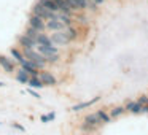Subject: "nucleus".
<instances>
[{
	"instance_id": "obj_1",
	"label": "nucleus",
	"mask_w": 148,
	"mask_h": 135,
	"mask_svg": "<svg viewBox=\"0 0 148 135\" xmlns=\"http://www.w3.org/2000/svg\"><path fill=\"white\" fill-rule=\"evenodd\" d=\"M32 14H35V16L42 18L43 21H51V19H58V13H54V11H49L46 10L45 7H42V5L37 2L35 5L32 7Z\"/></svg>"
},
{
	"instance_id": "obj_2",
	"label": "nucleus",
	"mask_w": 148,
	"mask_h": 135,
	"mask_svg": "<svg viewBox=\"0 0 148 135\" xmlns=\"http://www.w3.org/2000/svg\"><path fill=\"white\" fill-rule=\"evenodd\" d=\"M49 38H51V43L54 46H67L69 43H72V40H70V37H69L65 29L61 30V32H53Z\"/></svg>"
},
{
	"instance_id": "obj_3",
	"label": "nucleus",
	"mask_w": 148,
	"mask_h": 135,
	"mask_svg": "<svg viewBox=\"0 0 148 135\" xmlns=\"http://www.w3.org/2000/svg\"><path fill=\"white\" fill-rule=\"evenodd\" d=\"M38 78H40V81L43 83V86H56V84H58L56 76L51 73V72H48V70H42L38 73Z\"/></svg>"
},
{
	"instance_id": "obj_4",
	"label": "nucleus",
	"mask_w": 148,
	"mask_h": 135,
	"mask_svg": "<svg viewBox=\"0 0 148 135\" xmlns=\"http://www.w3.org/2000/svg\"><path fill=\"white\" fill-rule=\"evenodd\" d=\"M29 26L34 27L35 30H38V32H45V30H46V21H43L42 18L35 16V14H30Z\"/></svg>"
},
{
	"instance_id": "obj_5",
	"label": "nucleus",
	"mask_w": 148,
	"mask_h": 135,
	"mask_svg": "<svg viewBox=\"0 0 148 135\" xmlns=\"http://www.w3.org/2000/svg\"><path fill=\"white\" fill-rule=\"evenodd\" d=\"M0 67L3 68L7 73H13V72H14V67H16V62H14L13 59L7 57V56L0 54Z\"/></svg>"
},
{
	"instance_id": "obj_6",
	"label": "nucleus",
	"mask_w": 148,
	"mask_h": 135,
	"mask_svg": "<svg viewBox=\"0 0 148 135\" xmlns=\"http://www.w3.org/2000/svg\"><path fill=\"white\" fill-rule=\"evenodd\" d=\"M18 45L21 46V49L23 48H37V42L34 38H30V37H27L26 33L18 37Z\"/></svg>"
},
{
	"instance_id": "obj_7",
	"label": "nucleus",
	"mask_w": 148,
	"mask_h": 135,
	"mask_svg": "<svg viewBox=\"0 0 148 135\" xmlns=\"http://www.w3.org/2000/svg\"><path fill=\"white\" fill-rule=\"evenodd\" d=\"M100 99H102V97L97 95V97H94V99H91V100H86V102L77 103V105H73L70 110H72V111H75V113H77V111H81V110H84V108H89V106H92L94 103H97Z\"/></svg>"
},
{
	"instance_id": "obj_8",
	"label": "nucleus",
	"mask_w": 148,
	"mask_h": 135,
	"mask_svg": "<svg viewBox=\"0 0 148 135\" xmlns=\"http://www.w3.org/2000/svg\"><path fill=\"white\" fill-rule=\"evenodd\" d=\"M21 68H23V70H26L27 73L30 75V76H38V73L40 72L37 70V67H35V64H34V62H30V61H27V59H24L23 62H21Z\"/></svg>"
},
{
	"instance_id": "obj_9",
	"label": "nucleus",
	"mask_w": 148,
	"mask_h": 135,
	"mask_svg": "<svg viewBox=\"0 0 148 135\" xmlns=\"http://www.w3.org/2000/svg\"><path fill=\"white\" fill-rule=\"evenodd\" d=\"M65 26L64 22H61L59 19H51V21H46V30H49V32H61V30H64Z\"/></svg>"
},
{
	"instance_id": "obj_10",
	"label": "nucleus",
	"mask_w": 148,
	"mask_h": 135,
	"mask_svg": "<svg viewBox=\"0 0 148 135\" xmlns=\"http://www.w3.org/2000/svg\"><path fill=\"white\" fill-rule=\"evenodd\" d=\"M37 51L40 52V54L42 56H49V54H59V49H58V46H40V45H37Z\"/></svg>"
},
{
	"instance_id": "obj_11",
	"label": "nucleus",
	"mask_w": 148,
	"mask_h": 135,
	"mask_svg": "<svg viewBox=\"0 0 148 135\" xmlns=\"http://www.w3.org/2000/svg\"><path fill=\"white\" fill-rule=\"evenodd\" d=\"M54 3H56V7H58V10H59V13H64V14H69V16H72V8L69 7V3L65 2V0H54Z\"/></svg>"
},
{
	"instance_id": "obj_12",
	"label": "nucleus",
	"mask_w": 148,
	"mask_h": 135,
	"mask_svg": "<svg viewBox=\"0 0 148 135\" xmlns=\"http://www.w3.org/2000/svg\"><path fill=\"white\" fill-rule=\"evenodd\" d=\"M35 42H37V45H40V46H53L49 35H46V33H43V32L38 33V37L35 38Z\"/></svg>"
},
{
	"instance_id": "obj_13",
	"label": "nucleus",
	"mask_w": 148,
	"mask_h": 135,
	"mask_svg": "<svg viewBox=\"0 0 148 135\" xmlns=\"http://www.w3.org/2000/svg\"><path fill=\"white\" fill-rule=\"evenodd\" d=\"M84 122H88V124H92V125H97V127H100V125H102V121L99 119V116H97L96 113H91V115H86V116H84Z\"/></svg>"
},
{
	"instance_id": "obj_14",
	"label": "nucleus",
	"mask_w": 148,
	"mask_h": 135,
	"mask_svg": "<svg viewBox=\"0 0 148 135\" xmlns=\"http://www.w3.org/2000/svg\"><path fill=\"white\" fill-rule=\"evenodd\" d=\"M38 3L42 5V7H45L46 10L54 11V13H59L58 7H56V3H54V0H38Z\"/></svg>"
},
{
	"instance_id": "obj_15",
	"label": "nucleus",
	"mask_w": 148,
	"mask_h": 135,
	"mask_svg": "<svg viewBox=\"0 0 148 135\" xmlns=\"http://www.w3.org/2000/svg\"><path fill=\"white\" fill-rule=\"evenodd\" d=\"M29 78H30V75L27 73L26 70H23V68H19V70L16 72V80L19 81V83L27 84V83H29Z\"/></svg>"
},
{
	"instance_id": "obj_16",
	"label": "nucleus",
	"mask_w": 148,
	"mask_h": 135,
	"mask_svg": "<svg viewBox=\"0 0 148 135\" xmlns=\"http://www.w3.org/2000/svg\"><path fill=\"white\" fill-rule=\"evenodd\" d=\"M27 84H29L30 89H42V87H45V86H43V83L40 81L38 76H30L29 78V83H27Z\"/></svg>"
},
{
	"instance_id": "obj_17",
	"label": "nucleus",
	"mask_w": 148,
	"mask_h": 135,
	"mask_svg": "<svg viewBox=\"0 0 148 135\" xmlns=\"http://www.w3.org/2000/svg\"><path fill=\"white\" fill-rule=\"evenodd\" d=\"M10 54H11V57L14 59V62H18V64H21V62L24 61L23 52H21V49H18V48H11L10 49Z\"/></svg>"
},
{
	"instance_id": "obj_18",
	"label": "nucleus",
	"mask_w": 148,
	"mask_h": 135,
	"mask_svg": "<svg viewBox=\"0 0 148 135\" xmlns=\"http://www.w3.org/2000/svg\"><path fill=\"white\" fill-rule=\"evenodd\" d=\"M58 19L61 21V22H64V26H65V27H69V26H73V21H72V16H69V14L58 13Z\"/></svg>"
},
{
	"instance_id": "obj_19",
	"label": "nucleus",
	"mask_w": 148,
	"mask_h": 135,
	"mask_svg": "<svg viewBox=\"0 0 148 135\" xmlns=\"http://www.w3.org/2000/svg\"><path fill=\"white\" fill-rule=\"evenodd\" d=\"M96 115L99 116V119L102 121V124H108L110 121H112V118H110L108 113H105L103 110H99V111H96Z\"/></svg>"
},
{
	"instance_id": "obj_20",
	"label": "nucleus",
	"mask_w": 148,
	"mask_h": 135,
	"mask_svg": "<svg viewBox=\"0 0 148 135\" xmlns=\"http://www.w3.org/2000/svg\"><path fill=\"white\" fill-rule=\"evenodd\" d=\"M80 129H81V132H89V134H94L99 127H97V125H92V124H88V122H83V124L80 125Z\"/></svg>"
},
{
	"instance_id": "obj_21",
	"label": "nucleus",
	"mask_w": 148,
	"mask_h": 135,
	"mask_svg": "<svg viewBox=\"0 0 148 135\" xmlns=\"http://www.w3.org/2000/svg\"><path fill=\"white\" fill-rule=\"evenodd\" d=\"M124 113H126L124 106H115V108L110 111V118H119V116L124 115Z\"/></svg>"
},
{
	"instance_id": "obj_22",
	"label": "nucleus",
	"mask_w": 148,
	"mask_h": 135,
	"mask_svg": "<svg viewBox=\"0 0 148 135\" xmlns=\"http://www.w3.org/2000/svg\"><path fill=\"white\" fill-rule=\"evenodd\" d=\"M59 61H61V56H59V54H49V56H46V57H45V62H46V64H58V62Z\"/></svg>"
},
{
	"instance_id": "obj_23",
	"label": "nucleus",
	"mask_w": 148,
	"mask_h": 135,
	"mask_svg": "<svg viewBox=\"0 0 148 135\" xmlns=\"http://www.w3.org/2000/svg\"><path fill=\"white\" fill-rule=\"evenodd\" d=\"M24 33H26L27 37H30V38H34V40H35L37 37H38V33H40V32H38V30H35L34 27L27 26V29H26V32H24Z\"/></svg>"
},
{
	"instance_id": "obj_24",
	"label": "nucleus",
	"mask_w": 148,
	"mask_h": 135,
	"mask_svg": "<svg viewBox=\"0 0 148 135\" xmlns=\"http://www.w3.org/2000/svg\"><path fill=\"white\" fill-rule=\"evenodd\" d=\"M88 3H89V0H77L78 11H86L88 10Z\"/></svg>"
},
{
	"instance_id": "obj_25",
	"label": "nucleus",
	"mask_w": 148,
	"mask_h": 135,
	"mask_svg": "<svg viewBox=\"0 0 148 135\" xmlns=\"http://www.w3.org/2000/svg\"><path fill=\"white\" fill-rule=\"evenodd\" d=\"M142 106H143V105H140V103L135 100L134 106L131 108V111H129V113H132V115H140V113H142Z\"/></svg>"
},
{
	"instance_id": "obj_26",
	"label": "nucleus",
	"mask_w": 148,
	"mask_h": 135,
	"mask_svg": "<svg viewBox=\"0 0 148 135\" xmlns=\"http://www.w3.org/2000/svg\"><path fill=\"white\" fill-rule=\"evenodd\" d=\"M69 3V7L72 8V11H78V5H77V0H65Z\"/></svg>"
},
{
	"instance_id": "obj_27",
	"label": "nucleus",
	"mask_w": 148,
	"mask_h": 135,
	"mask_svg": "<svg viewBox=\"0 0 148 135\" xmlns=\"http://www.w3.org/2000/svg\"><path fill=\"white\" fill-rule=\"evenodd\" d=\"M54 119V113H49V115H43L42 116V122H48Z\"/></svg>"
},
{
	"instance_id": "obj_28",
	"label": "nucleus",
	"mask_w": 148,
	"mask_h": 135,
	"mask_svg": "<svg viewBox=\"0 0 148 135\" xmlns=\"http://www.w3.org/2000/svg\"><path fill=\"white\" fill-rule=\"evenodd\" d=\"M137 102L140 103V105H147V102H148V95H145V94H143V95H140V97L137 99Z\"/></svg>"
},
{
	"instance_id": "obj_29",
	"label": "nucleus",
	"mask_w": 148,
	"mask_h": 135,
	"mask_svg": "<svg viewBox=\"0 0 148 135\" xmlns=\"http://www.w3.org/2000/svg\"><path fill=\"white\" fill-rule=\"evenodd\" d=\"M134 103H135V100H129V102H126L124 110H126V111H131V108L134 106Z\"/></svg>"
},
{
	"instance_id": "obj_30",
	"label": "nucleus",
	"mask_w": 148,
	"mask_h": 135,
	"mask_svg": "<svg viewBox=\"0 0 148 135\" xmlns=\"http://www.w3.org/2000/svg\"><path fill=\"white\" fill-rule=\"evenodd\" d=\"M29 92L32 94V95L35 97V99H40V94H38V92H35V91H34V89H29Z\"/></svg>"
},
{
	"instance_id": "obj_31",
	"label": "nucleus",
	"mask_w": 148,
	"mask_h": 135,
	"mask_svg": "<svg viewBox=\"0 0 148 135\" xmlns=\"http://www.w3.org/2000/svg\"><path fill=\"white\" fill-rule=\"evenodd\" d=\"M92 2L96 5H103V2H105V0H92Z\"/></svg>"
},
{
	"instance_id": "obj_32",
	"label": "nucleus",
	"mask_w": 148,
	"mask_h": 135,
	"mask_svg": "<svg viewBox=\"0 0 148 135\" xmlns=\"http://www.w3.org/2000/svg\"><path fill=\"white\" fill-rule=\"evenodd\" d=\"M142 113H148V105H143V106H142Z\"/></svg>"
},
{
	"instance_id": "obj_33",
	"label": "nucleus",
	"mask_w": 148,
	"mask_h": 135,
	"mask_svg": "<svg viewBox=\"0 0 148 135\" xmlns=\"http://www.w3.org/2000/svg\"><path fill=\"white\" fill-rule=\"evenodd\" d=\"M80 135H94V134H89V132H81Z\"/></svg>"
},
{
	"instance_id": "obj_34",
	"label": "nucleus",
	"mask_w": 148,
	"mask_h": 135,
	"mask_svg": "<svg viewBox=\"0 0 148 135\" xmlns=\"http://www.w3.org/2000/svg\"><path fill=\"white\" fill-rule=\"evenodd\" d=\"M147 105H148V102H147Z\"/></svg>"
}]
</instances>
